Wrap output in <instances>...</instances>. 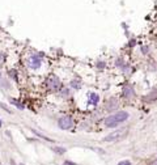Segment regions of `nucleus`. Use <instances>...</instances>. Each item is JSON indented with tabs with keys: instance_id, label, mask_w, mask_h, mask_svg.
Segmentation results:
<instances>
[{
	"instance_id": "nucleus-1",
	"label": "nucleus",
	"mask_w": 157,
	"mask_h": 165,
	"mask_svg": "<svg viewBox=\"0 0 157 165\" xmlns=\"http://www.w3.org/2000/svg\"><path fill=\"white\" fill-rule=\"evenodd\" d=\"M128 117H130V114L127 111H118L115 114L109 115L107 118H105L103 125L106 126V127H115V126L123 123L124 121H127Z\"/></svg>"
},
{
	"instance_id": "nucleus-2",
	"label": "nucleus",
	"mask_w": 157,
	"mask_h": 165,
	"mask_svg": "<svg viewBox=\"0 0 157 165\" xmlns=\"http://www.w3.org/2000/svg\"><path fill=\"white\" fill-rule=\"evenodd\" d=\"M127 132H128V130H127V128L117 130V131L111 132V134H109L107 136H105V138H103V140H105V142H114V140H118V139H120V138L126 136V134H127Z\"/></svg>"
},
{
	"instance_id": "nucleus-3",
	"label": "nucleus",
	"mask_w": 157,
	"mask_h": 165,
	"mask_svg": "<svg viewBox=\"0 0 157 165\" xmlns=\"http://www.w3.org/2000/svg\"><path fill=\"white\" fill-rule=\"evenodd\" d=\"M58 126L62 130H69L73 126V121L71 117H63V118H60L58 121Z\"/></svg>"
},
{
	"instance_id": "nucleus-4",
	"label": "nucleus",
	"mask_w": 157,
	"mask_h": 165,
	"mask_svg": "<svg viewBox=\"0 0 157 165\" xmlns=\"http://www.w3.org/2000/svg\"><path fill=\"white\" fill-rule=\"evenodd\" d=\"M41 66V55H33L30 58V62H29V67L33 68V69H37Z\"/></svg>"
},
{
	"instance_id": "nucleus-5",
	"label": "nucleus",
	"mask_w": 157,
	"mask_h": 165,
	"mask_svg": "<svg viewBox=\"0 0 157 165\" xmlns=\"http://www.w3.org/2000/svg\"><path fill=\"white\" fill-rule=\"evenodd\" d=\"M50 88L52 89V90H56L60 86V81H59V79L56 76H52L51 79H50Z\"/></svg>"
},
{
	"instance_id": "nucleus-6",
	"label": "nucleus",
	"mask_w": 157,
	"mask_h": 165,
	"mask_svg": "<svg viewBox=\"0 0 157 165\" xmlns=\"http://www.w3.org/2000/svg\"><path fill=\"white\" fill-rule=\"evenodd\" d=\"M98 101H99L98 94H96V93H89V104H90V105H97Z\"/></svg>"
},
{
	"instance_id": "nucleus-7",
	"label": "nucleus",
	"mask_w": 157,
	"mask_h": 165,
	"mask_svg": "<svg viewBox=\"0 0 157 165\" xmlns=\"http://www.w3.org/2000/svg\"><path fill=\"white\" fill-rule=\"evenodd\" d=\"M118 107V101L115 98H111L110 101L107 102V110H114Z\"/></svg>"
},
{
	"instance_id": "nucleus-8",
	"label": "nucleus",
	"mask_w": 157,
	"mask_h": 165,
	"mask_svg": "<svg viewBox=\"0 0 157 165\" xmlns=\"http://www.w3.org/2000/svg\"><path fill=\"white\" fill-rule=\"evenodd\" d=\"M134 94H135L134 89L131 88V86H126V88H124V96L127 98H131V97H134Z\"/></svg>"
},
{
	"instance_id": "nucleus-9",
	"label": "nucleus",
	"mask_w": 157,
	"mask_h": 165,
	"mask_svg": "<svg viewBox=\"0 0 157 165\" xmlns=\"http://www.w3.org/2000/svg\"><path fill=\"white\" fill-rule=\"evenodd\" d=\"M118 165H131V163L128 161V160H123V161H120Z\"/></svg>"
},
{
	"instance_id": "nucleus-10",
	"label": "nucleus",
	"mask_w": 157,
	"mask_h": 165,
	"mask_svg": "<svg viewBox=\"0 0 157 165\" xmlns=\"http://www.w3.org/2000/svg\"><path fill=\"white\" fill-rule=\"evenodd\" d=\"M54 149H55L56 152H59V153H64V152H65L64 148H63V149H62V148H54Z\"/></svg>"
},
{
	"instance_id": "nucleus-11",
	"label": "nucleus",
	"mask_w": 157,
	"mask_h": 165,
	"mask_svg": "<svg viewBox=\"0 0 157 165\" xmlns=\"http://www.w3.org/2000/svg\"><path fill=\"white\" fill-rule=\"evenodd\" d=\"M63 165H76V164H73V163H69V161H64Z\"/></svg>"
},
{
	"instance_id": "nucleus-12",
	"label": "nucleus",
	"mask_w": 157,
	"mask_h": 165,
	"mask_svg": "<svg viewBox=\"0 0 157 165\" xmlns=\"http://www.w3.org/2000/svg\"><path fill=\"white\" fill-rule=\"evenodd\" d=\"M0 127H2V121H0Z\"/></svg>"
},
{
	"instance_id": "nucleus-13",
	"label": "nucleus",
	"mask_w": 157,
	"mask_h": 165,
	"mask_svg": "<svg viewBox=\"0 0 157 165\" xmlns=\"http://www.w3.org/2000/svg\"><path fill=\"white\" fill-rule=\"evenodd\" d=\"M153 165H157V161H156V163H155V164H153Z\"/></svg>"
},
{
	"instance_id": "nucleus-14",
	"label": "nucleus",
	"mask_w": 157,
	"mask_h": 165,
	"mask_svg": "<svg viewBox=\"0 0 157 165\" xmlns=\"http://www.w3.org/2000/svg\"><path fill=\"white\" fill-rule=\"evenodd\" d=\"M0 77H2V73H0Z\"/></svg>"
}]
</instances>
